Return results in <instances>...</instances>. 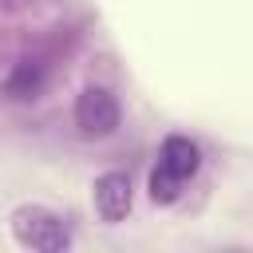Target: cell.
<instances>
[{"mask_svg":"<svg viewBox=\"0 0 253 253\" xmlns=\"http://www.w3.org/2000/svg\"><path fill=\"white\" fill-rule=\"evenodd\" d=\"M12 233L24 249H36V253H63L71 245V233H67L63 217H55L43 206H20L12 213Z\"/></svg>","mask_w":253,"mask_h":253,"instance_id":"obj_1","label":"cell"},{"mask_svg":"<svg viewBox=\"0 0 253 253\" xmlns=\"http://www.w3.org/2000/svg\"><path fill=\"white\" fill-rule=\"evenodd\" d=\"M75 126L83 134H95V138L111 134L119 126V103H115V95L103 91V87H87L75 99Z\"/></svg>","mask_w":253,"mask_h":253,"instance_id":"obj_2","label":"cell"},{"mask_svg":"<svg viewBox=\"0 0 253 253\" xmlns=\"http://www.w3.org/2000/svg\"><path fill=\"white\" fill-rule=\"evenodd\" d=\"M95 210L103 221H123L130 213V178L123 170H107L95 178Z\"/></svg>","mask_w":253,"mask_h":253,"instance_id":"obj_3","label":"cell"},{"mask_svg":"<svg viewBox=\"0 0 253 253\" xmlns=\"http://www.w3.org/2000/svg\"><path fill=\"white\" fill-rule=\"evenodd\" d=\"M158 166H166V170L178 174V178H190V174L198 170V146H194L190 138H182V134H170V138L162 142Z\"/></svg>","mask_w":253,"mask_h":253,"instance_id":"obj_4","label":"cell"},{"mask_svg":"<svg viewBox=\"0 0 253 253\" xmlns=\"http://www.w3.org/2000/svg\"><path fill=\"white\" fill-rule=\"evenodd\" d=\"M40 83H43V67L32 63V59H24V63H16V71L8 79V95L12 99H32L40 91Z\"/></svg>","mask_w":253,"mask_h":253,"instance_id":"obj_5","label":"cell"},{"mask_svg":"<svg viewBox=\"0 0 253 253\" xmlns=\"http://www.w3.org/2000/svg\"><path fill=\"white\" fill-rule=\"evenodd\" d=\"M178 190H182V178H178V174H170L166 166H158V170L150 174V198H154V202H162V206H166V202H174V198H178Z\"/></svg>","mask_w":253,"mask_h":253,"instance_id":"obj_6","label":"cell"}]
</instances>
